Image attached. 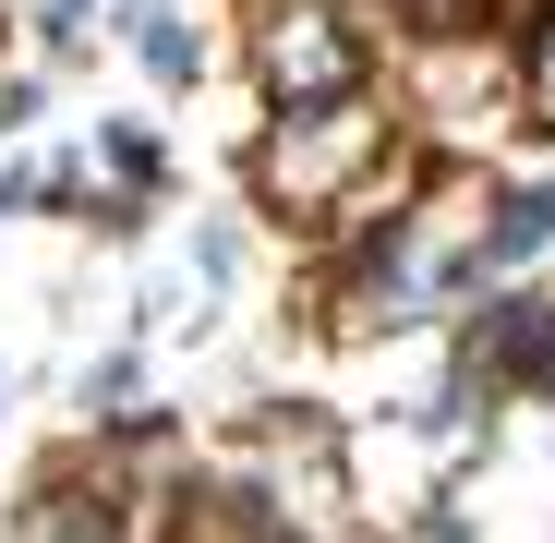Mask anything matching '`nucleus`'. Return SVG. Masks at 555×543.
<instances>
[{"mask_svg":"<svg viewBox=\"0 0 555 543\" xmlns=\"http://www.w3.org/2000/svg\"><path fill=\"white\" fill-rule=\"evenodd\" d=\"M519 121V37L472 25V37H423L411 49V85H399V133L423 157H472L483 133Z\"/></svg>","mask_w":555,"mask_h":543,"instance_id":"obj_1","label":"nucleus"},{"mask_svg":"<svg viewBox=\"0 0 555 543\" xmlns=\"http://www.w3.org/2000/svg\"><path fill=\"white\" fill-rule=\"evenodd\" d=\"M254 85L266 109H338L375 85V25L350 13V0H254Z\"/></svg>","mask_w":555,"mask_h":543,"instance_id":"obj_2","label":"nucleus"},{"mask_svg":"<svg viewBox=\"0 0 555 543\" xmlns=\"http://www.w3.org/2000/svg\"><path fill=\"white\" fill-rule=\"evenodd\" d=\"M0 543H145V519H121L98 483H85V460L61 447V460L13 495V519H0Z\"/></svg>","mask_w":555,"mask_h":543,"instance_id":"obj_3","label":"nucleus"},{"mask_svg":"<svg viewBox=\"0 0 555 543\" xmlns=\"http://www.w3.org/2000/svg\"><path fill=\"white\" fill-rule=\"evenodd\" d=\"M145 543H291V531H278L230 471H194V483H181V495L145 519Z\"/></svg>","mask_w":555,"mask_h":543,"instance_id":"obj_4","label":"nucleus"},{"mask_svg":"<svg viewBox=\"0 0 555 543\" xmlns=\"http://www.w3.org/2000/svg\"><path fill=\"white\" fill-rule=\"evenodd\" d=\"M531 254H555V169L495 181V206H483V290H495V279H519Z\"/></svg>","mask_w":555,"mask_h":543,"instance_id":"obj_5","label":"nucleus"},{"mask_svg":"<svg viewBox=\"0 0 555 543\" xmlns=\"http://www.w3.org/2000/svg\"><path fill=\"white\" fill-rule=\"evenodd\" d=\"M73 411H85V435H98V423H133V411H145V350H98V362L73 375Z\"/></svg>","mask_w":555,"mask_h":543,"instance_id":"obj_6","label":"nucleus"},{"mask_svg":"<svg viewBox=\"0 0 555 543\" xmlns=\"http://www.w3.org/2000/svg\"><path fill=\"white\" fill-rule=\"evenodd\" d=\"M133 37H145V73H157V85H194V73L218 61L194 13H133Z\"/></svg>","mask_w":555,"mask_h":543,"instance_id":"obj_7","label":"nucleus"},{"mask_svg":"<svg viewBox=\"0 0 555 543\" xmlns=\"http://www.w3.org/2000/svg\"><path fill=\"white\" fill-rule=\"evenodd\" d=\"M519 121L555 133V0H531V25H519Z\"/></svg>","mask_w":555,"mask_h":543,"instance_id":"obj_8","label":"nucleus"},{"mask_svg":"<svg viewBox=\"0 0 555 543\" xmlns=\"http://www.w3.org/2000/svg\"><path fill=\"white\" fill-rule=\"evenodd\" d=\"M37 25H49V49H73L85 25H98V0H37Z\"/></svg>","mask_w":555,"mask_h":543,"instance_id":"obj_9","label":"nucleus"},{"mask_svg":"<svg viewBox=\"0 0 555 543\" xmlns=\"http://www.w3.org/2000/svg\"><path fill=\"white\" fill-rule=\"evenodd\" d=\"M13 387H25V375H13V362H0V423H13Z\"/></svg>","mask_w":555,"mask_h":543,"instance_id":"obj_10","label":"nucleus"}]
</instances>
